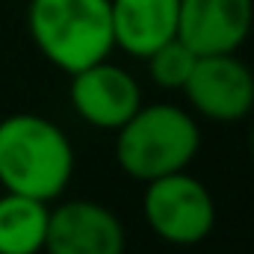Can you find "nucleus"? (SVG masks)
<instances>
[{"label":"nucleus","mask_w":254,"mask_h":254,"mask_svg":"<svg viewBox=\"0 0 254 254\" xmlns=\"http://www.w3.org/2000/svg\"><path fill=\"white\" fill-rule=\"evenodd\" d=\"M74 175L71 139L51 119L12 113L0 119V187L6 192L54 201Z\"/></svg>","instance_id":"f257e3e1"},{"label":"nucleus","mask_w":254,"mask_h":254,"mask_svg":"<svg viewBox=\"0 0 254 254\" xmlns=\"http://www.w3.org/2000/svg\"><path fill=\"white\" fill-rule=\"evenodd\" d=\"M27 30L39 54L65 74L107 60L116 48L110 0H30Z\"/></svg>","instance_id":"f03ea898"},{"label":"nucleus","mask_w":254,"mask_h":254,"mask_svg":"<svg viewBox=\"0 0 254 254\" xmlns=\"http://www.w3.org/2000/svg\"><path fill=\"white\" fill-rule=\"evenodd\" d=\"M201 148V130L175 104H142L116 130V163L133 181H157L184 172Z\"/></svg>","instance_id":"7ed1b4c3"},{"label":"nucleus","mask_w":254,"mask_h":254,"mask_svg":"<svg viewBox=\"0 0 254 254\" xmlns=\"http://www.w3.org/2000/svg\"><path fill=\"white\" fill-rule=\"evenodd\" d=\"M142 213L148 228L172 246H198L216 225V201L210 190L184 172L145 184Z\"/></svg>","instance_id":"20e7f679"},{"label":"nucleus","mask_w":254,"mask_h":254,"mask_svg":"<svg viewBox=\"0 0 254 254\" xmlns=\"http://www.w3.org/2000/svg\"><path fill=\"white\" fill-rule=\"evenodd\" d=\"M181 92L195 113L213 122H240L254 110V74L234 54L198 57Z\"/></svg>","instance_id":"39448f33"},{"label":"nucleus","mask_w":254,"mask_h":254,"mask_svg":"<svg viewBox=\"0 0 254 254\" xmlns=\"http://www.w3.org/2000/svg\"><path fill=\"white\" fill-rule=\"evenodd\" d=\"M68 77V101L74 113L92 127L119 130L142 107V89L136 77L110 60L86 65Z\"/></svg>","instance_id":"423d86ee"},{"label":"nucleus","mask_w":254,"mask_h":254,"mask_svg":"<svg viewBox=\"0 0 254 254\" xmlns=\"http://www.w3.org/2000/svg\"><path fill=\"white\" fill-rule=\"evenodd\" d=\"M125 225L122 219L89 198H74L57 204L48 219V254H125Z\"/></svg>","instance_id":"0eeeda50"},{"label":"nucleus","mask_w":254,"mask_h":254,"mask_svg":"<svg viewBox=\"0 0 254 254\" xmlns=\"http://www.w3.org/2000/svg\"><path fill=\"white\" fill-rule=\"evenodd\" d=\"M254 24V0H181L178 39L198 57L237 54Z\"/></svg>","instance_id":"6e6552de"},{"label":"nucleus","mask_w":254,"mask_h":254,"mask_svg":"<svg viewBox=\"0 0 254 254\" xmlns=\"http://www.w3.org/2000/svg\"><path fill=\"white\" fill-rule=\"evenodd\" d=\"M178 9L181 0H110L116 48L145 60L178 36Z\"/></svg>","instance_id":"1a4fd4ad"},{"label":"nucleus","mask_w":254,"mask_h":254,"mask_svg":"<svg viewBox=\"0 0 254 254\" xmlns=\"http://www.w3.org/2000/svg\"><path fill=\"white\" fill-rule=\"evenodd\" d=\"M48 201L6 192L0 195V254H42L48 237Z\"/></svg>","instance_id":"9d476101"},{"label":"nucleus","mask_w":254,"mask_h":254,"mask_svg":"<svg viewBox=\"0 0 254 254\" xmlns=\"http://www.w3.org/2000/svg\"><path fill=\"white\" fill-rule=\"evenodd\" d=\"M145 60H148V74H151V80H154L160 89L178 92V89H184L187 77L192 74V65L198 60V54L175 36V39H169L166 45H160L157 51H151Z\"/></svg>","instance_id":"9b49d317"},{"label":"nucleus","mask_w":254,"mask_h":254,"mask_svg":"<svg viewBox=\"0 0 254 254\" xmlns=\"http://www.w3.org/2000/svg\"><path fill=\"white\" fill-rule=\"evenodd\" d=\"M252 154H254V136H252Z\"/></svg>","instance_id":"f8f14e48"}]
</instances>
